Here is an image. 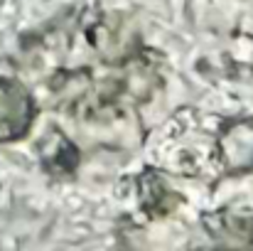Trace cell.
<instances>
[{
	"label": "cell",
	"instance_id": "7a4b0ae2",
	"mask_svg": "<svg viewBox=\"0 0 253 251\" xmlns=\"http://www.w3.org/2000/svg\"><path fill=\"white\" fill-rule=\"evenodd\" d=\"M219 151L229 172H244L253 167V118H239L221 133Z\"/></svg>",
	"mask_w": 253,
	"mask_h": 251
},
{
	"label": "cell",
	"instance_id": "6da1fadb",
	"mask_svg": "<svg viewBox=\"0 0 253 251\" xmlns=\"http://www.w3.org/2000/svg\"><path fill=\"white\" fill-rule=\"evenodd\" d=\"M35 121V101L22 84L0 79V143L22 138Z\"/></svg>",
	"mask_w": 253,
	"mask_h": 251
}]
</instances>
